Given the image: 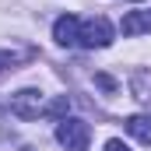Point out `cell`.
Returning a JSON list of instances; mask_svg holds the SVG:
<instances>
[{"instance_id": "8", "label": "cell", "mask_w": 151, "mask_h": 151, "mask_svg": "<svg viewBox=\"0 0 151 151\" xmlns=\"http://www.w3.org/2000/svg\"><path fill=\"white\" fill-rule=\"evenodd\" d=\"M14 63H18V56H14L11 49H0V74H4V70H14Z\"/></svg>"}, {"instance_id": "10", "label": "cell", "mask_w": 151, "mask_h": 151, "mask_svg": "<svg viewBox=\"0 0 151 151\" xmlns=\"http://www.w3.org/2000/svg\"><path fill=\"white\" fill-rule=\"evenodd\" d=\"M106 151H130V148H127L123 141H116V137H113V141H106Z\"/></svg>"}, {"instance_id": "7", "label": "cell", "mask_w": 151, "mask_h": 151, "mask_svg": "<svg viewBox=\"0 0 151 151\" xmlns=\"http://www.w3.org/2000/svg\"><path fill=\"white\" fill-rule=\"evenodd\" d=\"M67 113H70V99L67 95H56L53 102H46V116L49 119H67Z\"/></svg>"}, {"instance_id": "2", "label": "cell", "mask_w": 151, "mask_h": 151, "mask_svg": "<svg viewBox=\"0 0 151 151\" xmlns=\"http://www.w3.org/2000/svg\"><path fill=\"white\" fill-rule=\"evenodd\" d=\"M56 141H60L67 151H88L91 127H88L84 119H74V116H67V119H60V127H56Z\"/></svg>"}, {"instance_id": "3", "label": "cell", "mask_w": 151, "mask_h": 151, "mask_svg": "<svg viewBox=\"0 0 151 151\" xmlns=\"http://www.w3.org/2000/svg\"><path fill=\"white\" fill-rule=\"evenodd\" d=\"M11 113L18 116V119H39V116H46V99H42V91L21 88L18 95H11Z\"/></svg>"}, {"instance_id": "5", "label": "cell", "mask_w": 151, "mask_h": 151, "mask_svg": "<svg viewBox=\"0 0 151 151\" xmlns=\"http://www.w3.org/2000/svg\"><path fill=\"white\" fill-rule=\"evenodd\" d=\"M119 32L123 35H141V32H151V7L144 11H127L123 21H119Z\"/></svg>"}, {"instance_id": "1", "label": "cell", "mask_w": 151, "mask_h": 151, "mask_svg": "<svg viewBox=\"0 0 151 151\" xmlns=\"http://www.w3.org/2000/svg\"><path fill=\"white\" fill-rule=\"evenodd\" d=\"M113 39H116V28H113V21L106 14H95V18L81 21V42L77 46H84V49H106Z\"/></svg>"}, {"instance_id": "4", "label": "cell", "mask_w": 151, "mask_h": 151, "mask_svg": "<svg viewBox=\"0 0 151 151\" xmlns=\"http://www.w3.org/2000/svg\"><path fill=\"white\" fill-rule=\"evenodd\" d=\"M53 39H56L60 46H77V42H81V18H74V14L56 18V25H53Z\"/></svg>"}, {"instance_id": "6", "label": "cell", "mask_w": 151, "mask_h": 151, "mask_svg": "<svg viewBox=\"0 0 151 151\" xmlns=\"http://www.w3.org/2000/svg\"><path fill=\"white\" fill-rule=\"evenodd\" d=\"M127 134L130 137H137L141 144H151V116L148 113H137L127 119Z\"/></svg>"}, {"instance_id": "9", "label": "cell", "mask_w": 151, "mask_h": 151, "mask_svg": "<svg viewBox=\"0 0 151 151\" xmlns=\"http://www.w3.org/2000/svg\"><path fill=\"white\" fill-rule=\"evenodd\" d=\"M95 81H99V84H102L106 91H116V81H113L109 74H95Z\"/></svg>"}]
</instances>
